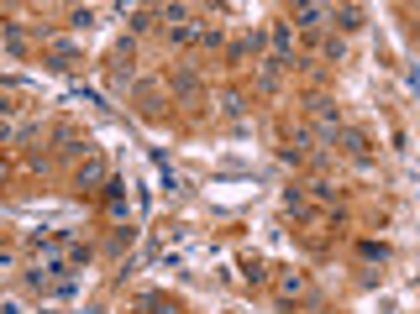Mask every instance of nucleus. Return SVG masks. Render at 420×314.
<instances>
[{
  "label": "nucleus",
  "instance_id": "obj_2",
  "mask_svg": "<svg viewBox=\"0 0 420 314\" xmlns=\"http://www.w3.org/2000/svg\"><path fill=\"white\" fill-rule=\"evenodd\" d=\"M294 16H300V26H315V21H321V11H315V6H300Z\"/></svg>",
  "mask_w": 420,
  "mask_h": 314
},
{
  "label": "nucleus",
  "instance_id": "obj_1",
  "mask_svg": "<svg viewBox=\"0 0 420 314\" xmlns=\"http://www.w3.org/2000/svg\"><path fill=\"white\" fill-rule=\"evenodd\" d=\"M142 309H147V314H174V304H168V299H158V293H147V299H142Z\"/></svg>",
  "mask_w": 420,
  "mask_h": 314
}]
</instances>
